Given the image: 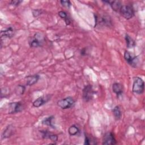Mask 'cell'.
Here are the masks:
<instances>
[{
	"mask_svg": "<svg viewBox=\"0 0 145 145\" xmlns=\"http://www.w3.org/2000/svg\"><path fill=\"white\" fill-rule=\"evenodd\" d=\"M42 13V10L40 9H35L32 10V14L34 17H37Z\"/></svg>",
	"mask_w": 145,
	"mask_h": 145,
	"instance_id": "obj_22",
	"label": "cell"
},
{
	"mask_svg": "<svg viewBox=\"0 0 145 145\" xmlns=\"http://www.w3.org/2000/svg\"><path fill=\"white\" fill-rule=\"evenodd\" d=\"M119 11L121 15L126 19H130L132 18L134 15L133 8L129 5L121 6Z\"/></svg>",
	"mask_w": 145,
	"mask_h": 145,
	"instance_id": "obj_3",
	"label": "cell"
},
{
	"mask_svg": "<svg viewBox=\"0 0 145 145\" xmlns=\"http://www.w3.org/2000/svg\"><path fill=\"white\" fill-rule=\"evenodd\" d=\"M116 144V140L114 135L111 132L105 133L103 137V144L104 145H113Z\"/></svg>",
	"mask_w": 145,
	"mask_h": 145,
	"instance_id": "obj_8",
	"label": "cell"
},
{
	"mask_svg": "<svg viewBox=\"0 0 145 145\" xmlns=\"http://www.w3.org/2000/svg\"><path fill=\"white\" fill-rule=\"evenodd\" d=\"M125 40L126 42V46L127 48H130L135 46V42L134 40L131 37H130V36L127 34H126L125 35Z\"/></svg>",
	"mask_w": 145,
	"mask_h": 145,
	"instance_id": "obj_17",
	"label": "cell"
},
{
	"mask_svg": "<svg viewBox=\"0 0 145 145\" xmlns=\"http://www.w3.org/2000/svg\"><path fill=\"white\" fill-rule=\"evenodd\" d=\"M60 2L62 6H65L66 7H70L71 5V2L69 1H61Z\"/></svg>",
	"mask_w": 145,
	"mask_h": 145,
	"instance_id": "obj_23",
	"label": "cell"
},
{
	"mask_svg": "<svg viewBox=\"0 0 145 145\" xmlns=\"http://www.w3.org/2000/svg\"><path fill=\"white\" fill-rule=\"evenodd\" d=\"M104 2L108 3V4H109L113 10L115 11H119L121 7V2L119 1H104Z\"/></svg>",
	"mask_w": 145,
	"mask_h": 145,
	"instance_id": "obj_13",
	"label": "cell"
},
{
	"mask_svg": "<svg viewBox=\"0 0 145 145\" xmlns=\"http://www.w3.org/2000/svg\"><path fill=\"white\" fill-rule=\"evenodd\" d=\"M97 143L96 140L93 139L92 138H91L87 135L85 136V140H84V144L89 145V144H96Z\"/></svg>",
	"mask_w": 145,
	"mask_h": 145,
	"instance_id": "obj_21",
	"label": "cell"
},
{
	"mask_svg": "<svg viewBox=\"0 0 145 145\" xmlns=\"http://www.w3.org/2000/svg\"><path fill=\"white\" fill-rule=\"evenodd\" d=\"M14 133V127L12 125H8L5 130L3 132L2 134V138H7L10 137Z\"/></svg>",
	"mask_w": 145,
	"mask_h": 145,
	"instance_id": "obj_14",
	"label": "cell"
},
{
	"mask_svg": "<svg viewBox=\"0 0 145 145\" xmlns=\"http://www.w3.org/2000/svg\"><path fill=\"white\" fill-rule=\"evenodd\" d=\"M54 119V117L53 116H50L48 117H46L45 118H44L42 121V123L43 125H46V126H49L52 127V128H55L53 123V120Z\"/></svg>",
	"mask_w": 145,
	"mask_h": 145,
	"instance_id": "obj_16",
	"label": "cell"
},
{
	"mask_svg": "<svg viewBox=\"0 0 145 145\" xmlns=\"http://www.w3.org/2000/svg\"><path fill=\"white\" fill-rule=\"evenodd\" d=\"M113 114H114V116L116 120H120L122 116V113H121V111L120 106H115L113 109Z\"/></svg>",
	"mask_w": 145,
	"mask_h": 145,
	"instance_id": "obj_19",
	"label": "cell"
},
{
	"mask_svg": "<svg viewBox=\"0 0 145 145\" xmlns=\"http://www.w3.org/2000/svg\"><path fill=\"white\" fill-rule=\"evenodd\" d=\"M15 29L12 27H10L5 29L4 30L1 31V39H2L3 37L10 39L15 35Z\"/></svg>",
	"mask_w": 145,
	"mask_h": 145,
	"instance_id": "obj_9",
	"label": "cell"
},
{
	"mask_svg": "<svg viewBox=\"0 0 145 145\" xmlns=\"http://www.w3.org/2000/svg\"><path fill=\"white\" fill-rule=\"evenodd\" d=\"M23 105L21 102H12L8 104V113L14 114L20 112L23 109Z\"/></svg>",
	"mask_w": 145,
	"mask_h": 145,
	"instance_id": "obj_7",
	"label": "cell"
},
{
	"mask_svg": "<svg viewBox=\"0 0 145 145\" xmlns=\"http://www.w3.org/2000/svg\"><path fill=\"white\" fill-rule=\"evenodd\" d=\"M124 58L126 61L132 67H137V65L138 64V62H139V60L137 57L134 56L132 53L126 50L124 53Z\"/></svg>",
	"mask_w": 145,
	"mask_h": 145,
	"instance_id": "obj_5",
	"label": "cell"
},
{
	"mask_svg": "<svg viewBox=\"0 0 145 145\" xmlns=\"http://www.w3.org/2000/svg\"><path fill=\"white\" fill-rule=\"evenodd\" d=\"M75 104L74 100L72 97L69 96L65 99H61L57 102V105L63 109L70 108L74 106Z\"/></svg>",
	"mask_w": 145,
	"mask_h": 145,
	"instance_id": "obj_4",
	"label": "cell"
},
{
	"mask_svg": "<svg viewBox=\"0 0 145 145\" xmlns=\"http://www.w3.org/2000/svg\"><path fill=\"white\" fill-rule=\"evenodd\" d=\"M39 75L35 74L33 75L28 76L26 77V84L27 86H32L36 83L39 79Z\"/></svg>",
	"mask_w": 145,
	"mask_h": 145,
	"instance_id": "obj_11",
	"label": "cell"
},
{
	"mask_svg": "<svg viewBox=\"0 0 145 145\" xmlns=\"http://www.w3.org/2000/svg\"><path fill=\"white\" fill-rule=\"evenodd\" d=\"M45 41V37L42 33H35L29 40V45L31 47L37 48L41 46Z\"/></svg>",
	"mask_w": 145,
	"mask_h": 145,
	"instance_id": "obj_1",
	"label": "cell"
},
{
	"mask_svg": "<svg viewBox=\"0 0 145 145\" xmlns=\"http://www.w3.org/2000/svg\"><path fill=\"white\" fill-rule=\"evenodd\" d=\"M50 99V97L49 95L39 97L33 102L32 105L34 107H36V108L40 107V106H42L45 103H46L48 101H49Z\"/></svg>",
	"mask_w": 145,
	"mask_h": 145,
	"instance_id": "obj_10",
	"label": "cell"
},
{
	"mask_svg": "<svg viewBox=\"0 0 145 145\" xmlns=\"http://www.w3.org/2000/svg\"><path fill=\"white\" fill-rule=\"evenodd\" d=\"M112 90L117 96H119L123 93V86L121 83H114L112 86Z\"/></svg>",
	"mask_w": 145,
	"mask_h": 145,
	"instance_id": "obj_12",
	"label": "cell"
},
{
	"mask_svg": "<svg viewBox=\"0 0 145 145\" xmlns=\"http://www.w3.org/2000/svg\"><path fill=\"white\" fill-rule=\"evenodd\" d=\"M68 132L70 135H78L80 133V130L76 125H73L69 128Z\"/></svg>",
	"mask_w": 145,
	"mask_h": 145,
	"instance_id": "obj_15",
	"label": "cell"
},
{
	"mask_svg": "<svg viewBox=\"0 0 145 145\" xmlns=\"http://www.w3.org/2000/svg\"><path fill=\"white\" fill-rule=\"evenodd\" d=\"M94 94V91L92 86L87 85L83 89V99L84 101L88 102L92 100Z\"/></svg>",
	"mask_w": 145,
	"mask_h": 145,
	"instance_id": "obj_6",
	"label": "cell"
},
{
	"mask_svg": "<svg viewBox=\"0 0 145 145\" xmlns=\"http://www.w3.org/2000/svg\"><path fill=\"white\" fill-rule=\"evenodd\" d=\"M58 15L61 18H62L63 19L65 20V23L66 24V25H69L71 23V21H70V18L68 17L67 14L66 12L63 11H60L58 12Z\"/></svg>",
	"mask_w": 145,
	"mask_h": 145,
	"instance_id": "obj_18",
	"label": "cell"
},
{
	"mask_svg": "<svg viewBox=\"0 0 145 145\" xmlns=\"http://www.w3.org/2000/svg\"><path fill=\"white\" fill-rule=\"evenodd\" d=\"M22 2H23L22 1H20V0H12L10 2V3L13 6H16L19 5Z\"/></svg>",
	"mask_w": 145,
	"mask_h": 145,
	"instance_id": "obj_24",
	"label": "cell"
},
{
	"mask_svg": "<svg viewBox=\"0 0 145 145\" xmlns=\"http://www.w3.org/2000/svg\"><path fill=\"white\" fill-rule=\"evenodd\" d=\"M144 84L143 80L138 76H135L133 79V84L132 91L137 94H142L144 92Z\"/></svg>",
	"mask_w": 145,
	"mask_h": 145,
	"instance_id": "obj_2",
	"label": "cell"
},
{
	"mask_svg": "<svg viewBox=\"0 0 145 145\" xmlns=\"http://www.w3.org/2000/svg\"><path fill=\"white\" fill-rule=\"evenodd\" d=\"M25 89V87L22 85H18L16 87L15 91L16 95H22Z\"/></svg>",
	"mask_w": 145,
	"mask_h": 145,
	"instance_id": "obj_20",
	"label": "cell"
}]
</instances>
